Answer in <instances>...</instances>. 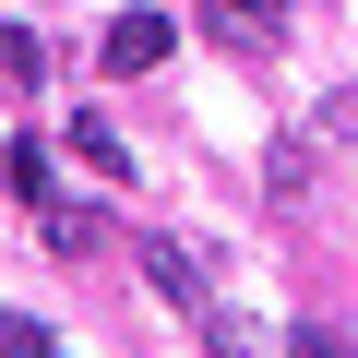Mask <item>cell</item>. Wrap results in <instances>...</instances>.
Returning <instances> with one entry per match:
<instances>
[{
    "mask_svg": "<svg viewBox=\"0 0 358 358\" xmlns=\"http://www.w3.org/2000/svg\"><path fill=\"white\" fill-rule=\"evenodd\" d=\"M167 48H179V24H167V13H120V24H108V72H155Z\"/></svg>",
    "mask_w": 358,
    "mask_h": 358,
    "instance_id": "1",
    "label": "cell"
},
{
    "mask_svg": "<svg viewBox=\"0 0 358 358\" xmlns=\"http://www.w3.org/2000/svg\"><path fill=\"white\" fill-rule=\"evenodd\" d=\"M48 251H72V263H84V251H96V215H84V203H48Z\"/></svg>",
    "mask_w": 358,
    "mask_h": 358,
    "instance_id": "7",
    "label": "cell"
},
{
    "mask_svg": "<svg viewBox=\"0 0 358 358\" xmlns=\"http://www.w3.org/2000/svg\"><path fill=\"white\" fill-rule=\"evenodd\" d=\"M36 72H48V48H36L24 24H0V84H36Z\"/></svg>",
    "mask_w": 358,
    "mask_h": 358,
    "instance_id": "6",
    "label": "cell"
},
{
    "mask_svg": "<svg viewBox=\"0 0 358 358\" xmlns=\"http://www.w3.org/2000/svg\"><path fill=\"white\" fill-rule=\"evenodd\" d=\"M0 358H48V322H24V310H0Z\"/></svg>",
    "mask_w": 358,
    "mask_h": 358,
    "instance_id": "8",
    "label": "cell"
},
{
    "mask_svg": "<svg viewBox=\"0 0 358 358\" xmlns=\"http://www.w3.org/2000/svg\"><path fill=\"white\" fill-rule=\"evenodd\" d=\"M0 179H13V192H36V203H48V143H0Z\"/></svg>",
    "mask_w": 358,
    "mask_h": 358,
    "instance_id": "5",
    "label": "cell"
},
{
    "mask_svg": "<svg viewBox=\"0 0 358 358\" xmlns=\"http://www.w3.org/2000/svg\"><path fill=\"white\" fill-rule=\"evenodd\" d=\"M143 275H155V299H167V310H203V275H192V251H179V239H155V251H143Z\"/></svg>",
    "mask_w": 358,
    "mask_h": 358,
    "instance_id": "2",
    "label": "cell"
},
{
    "mask_svg": "<svg viewBox=\"0 0 358 358\" xmlns=\"http://www.w3.org/2000/svg\"><path fill=\"white\" fill-rule=\"evenodd\" d=\"M72 155H84L96 179H131V155H120V131H108L96 108H72Z\"/></svg>",
    "mask_w": 358,
    "mask_h": 358,
    "instance_id": "4",
    "label": "cell"
},
{
    "mask_svg": "<svg viewBox=\"0 0 358 358\" xmlns=\"http://www.w3.org/2000/svg\"><path fill=\"white\" fill-rule=\"evenodd\" d=\"M203 24H215L227 48H263V36H275V0H203Z\"/></svg>",
    "mask_w": 358,
    "mask_h": 358,
    "instance_id": "3",
    "label": "cell"
}]
</instances>
